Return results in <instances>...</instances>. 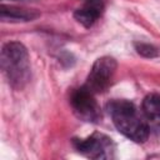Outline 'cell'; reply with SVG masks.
I'll list each match as a JSON object with an SVG mask.
<instances>
[{
	"mask_svg": "<svg viewBox=\"0 0 160 160\" xmlns=\"http://www.w3.org/2000/svg\"><path fill=\"white\" fill-rule=\"evenodd\" d=\"M86 1H92V0H86Z\"/></svg>",
	"mask_w": 160,
	"mask_h": 160,
	"instance_id": "obj_10",
	"label": "cell"
},
{
	"mask_svg": "<svg viewBox=\"0 0 160 160\" xmlns=\"http://www.w3.org/2000/svg\"><path fill=\"white\" fill-rule=\"evenodd\" d=\"M108 111L115 128L135 142H144L149 136L146 120L138 112L134 104L126 100H114L108 104Z\"/></svg>",
	"mask_w": 160,
	"mask_h": 160,
	"instance_id": "obj_1",
	"label": "cell"
},
{
	"mask_svg": "<svg viewBox=\"0 0 160 160\" xmlns=\"http://www.w3.org/2000/svg\"><path fill=\"white\" fill-rule=\"evenodd\" d=\"M75 146L80 152L92 159H106L111 156L112 150L111 139L102 134H94L85 140H78Z\"/></svg>",
	"mask_w": 160,
	"mask_h": 160,
	"instance_id": "obj_5",
	"label": "cell"
},
{
	"mask_svg": "<svg viewBox=\"0 0 160 160\" xmlns=\"http://www.w3.org/2000/svg\"><path fill=\"white\" fill-rule=\"evenodd\" d=\"M70 104L76 116L84 121L96 122L101 118L100 106L98 105L94 94L89 91L85 86H81L71 94Z\"/></svg>",
	"mask_w": 160,
	"mask_h": 160,
	"instance_id": "obj_4",
	"label": "cell"
},
{
	"mask_svg": "<svg viewBox=\"0 0 160 160\" xmlns=\"http://www.w3.org/2000/svg\"><path fill=\"white\" fill-rule=\"evenodd\" d=\"M116 70V61L112 58L104 56L98 59L88 76L85 88L92 94L104 91L109 85Z\"/></svg>",
	"mask_w": 160,
	"mask_h": 160,
	"instance_id": "obj_3",
	"label": "cell"
},
{
	"mask_svg": "<svg viewBox=\"0 0 160 160\" xmlns=\"http://www.w3.org/2000/svg\"><path fill=\"white\" fill-rule=\"evenodd\" d=\"M0 16L4 21L10 20V21H28V20H32L38 16V12L34 11H29L25 9H18V8H6V6H1L0 10Z\"/></svg>",
	"mask_w": 160,
	"mask_h": 160,
	"instance_id": "obj_8",
	"label": "cell"
},
{
	"mask_svg": "<svg viewBox=\"0 0 160 160\" xmlns=\"http://www.w3.org/2000/svg\"><path fill=\"white\" fill-rule=\"evenodd\" d=\"M1 68L15 89H22L30 79L28 51L22 44L12 41L4 45L1 51Z\"/></svg>",
	"mask_w": 160,
	"mask_h": 160,
	"instance_id": "obj_2",
	"label": "cell"
},
{
	"mask_svg": "<svg viewBox=\"0 0 160 160\" xmlns=\"http://www.w3.org/2000/svg\"><path fill=\"white\" fill-rule=\"evenodd\" d=\"M101 10H102V0L86 1L82 8L75 11L74 16L85 28H90L100 16Z\"/></svg>",
	"mask_w": 160,
	"mask_h": 160,
	"instance_id": "obj_6",
	"label": "cell"
},
{
	"mask_svg": "<svg viewBox=\"0 0 160 160\" xmlns=\"http://www.w3.org/2000/svg\"><path fill=\"white\" fill-rule=\"evenodd\" d=\"M142 114L146 121L160 126V95H148L142 101Z\"/></svg>",
	"mask_w": 160,
	"mask_h": 160,
	"instance_id": "obj_7",
	"label": "cell"
},
{
	"mask_svg": "<svg viewBox=\"0 0 160 160\" xmlns=\"http://www.w3.org/2000/svg\"><path fill=\"white\" fill-rule=\"evenodd\" d=\"M138 49V52L144 55V56H148V58H152V56H156L158 55V50L151 46V45H148V44H140L136 46Z\"/></svg>",
	"mask_w": 160,
	"mask_h": 160,
	"instance_id": "obj_9",
	"label": "cell"
}]
</instances>
